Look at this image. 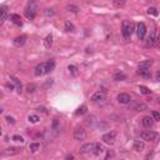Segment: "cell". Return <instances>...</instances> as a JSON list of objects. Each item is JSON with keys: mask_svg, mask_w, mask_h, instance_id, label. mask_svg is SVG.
Here are the masks:
<instances>
[{"mask_svg": "<svg viewBox=\"0 0 160 160\" xmlns=\"http://www.w3.org/2000/svg\"><path fill=\"white\" fill-rule=\"evenodd\" d=\"M55 68V62L54 60H48L45 63H40L39 65H36L34 69V74L36 76H41V75H46L51 73Z\"/></svg>", "mask_w": 160, "mask_h": 160, "instance_id": "obj_1", "label": "cell"}, {"mask_svg": "<svg viewBox=\"0 0 160 160\" xmlns=\"http://www.w3.org/2000/svg\"><path fill=\"white\" fill-rule=\"evenodd\" d=\"M135 30V24L130 20H124L123 21V25H121V33H123V36L125 39H129L131 36V34L134 33Z\"/></svg>", "mask_w": 160, "mask_h": 160, "instance_id": "obj_2", "label": "cell"}, {"mask_svg": "<svg viewBox=\"0 0 160 160\" xmlns=\"http://www.w3.org/2000/svg\"><path fill=\"white\" fill-rule=\"evenodd\" d=\"M142 139L145 140V142H158L160 139V134L155 133V131L147 130V131H143L142 133Z\"/></svg>", "mask_w": 160, "mask_h": 160, "instance_id": "obj_3", "label": "cell"}, {"mask_svg": "<svg viewBox=\"0 0 160 160\" xmlns=\"http://www.w3.org/2000/svg\"><path fill=\"white\" fill-rule=\"evenodd\" d=\"M24 14H25L26 19H29V20L35 19V16H36V4L35 3H30L29 5L26 6Z\"/></svg>", "mask_w": 160, "mask_h": 160, "instance_id": "obj_4", "label": "cell"}, {"mask_svg": "<svg viewBox=\"0 0 160 160\" xmlns=\"http://www.w3.org/2000/svg\"><path fill=\"white\" fill-rule=\"evenodd\" d=\"M115 138H116V131H110V133H106L103 135V142L105 144L113 145L115 143Z\"/></svg>", "mask_w": 160, "mask_h": 160, "instance_id": "obj_5", "label": "cell"}, {"mask_svg": "<svg viewBox=\"0 0 160 160\" xmlns=\"http://www.w3.org/2000/svg\"><path fill=\"white\" fill-rule=\"evenodd\" d=\"M96 147V143H88V144H84L81 148H80V153L81 154H94V150H95Z\"/></svg>", "mask_w": 160, "mask_h": 160, "instance_id": "obj_6", "label": "cell"}, {"mask_svg": "<svg viewBox=\"0 0 160 160\" xmlns=\"http://www.w3.org/2000/svg\"><path fill=\"white\" fill-rule=\"evenodd\" d=\"M73 136H74L75 140H85L86 139V131L83 128H76L74 130Z\"/></svg>", "mask_w": 160, "mask_h": 160, "instance_id": "obj_7", "label": "cell"}, {"mask_svg": "<svg viewBox=\"0 0 160 160\" xmlns=\"http://www.w3.org/2000/svg\"><path fill=\"white\" fill-rule=\"evenodd\" d=\"M136 34H138L139 39H144L145 35H147V26H145L144 23H139L136 25Z\"/></svg>", "mask_w": 160, "mask_h": 160, "instance_id": "obj_8", "label": "cell"}, {"mask_svg": "<svg viewBox=\"0 0 160 160\" xmlns=\"http://www.w3.org/2000/svg\"><path fill=\"white\" fill-rule=\"evenodd\" d=\"M116 99H118V101H119L120 104H129V103L131 101L130 95L129 94H126V93H120Z\"/></svg>", "mask_w": 160, "mask_h": 160, "instance_id": "obj_9", "label": "cell"}, {"mask_svg": "<svg viewBox=\"0 0 160 160\" xmlns=\"http://www.w3.org/2000/svg\"><path fill=\"white\" fill-rule=\"evenodd\" d=\"M105 91H96V93H94L93 95H91V100L94 103H98V101H103V100H105Z\"/></svg>", "mask_w": 160, "mask_h": 160, "instance_id": "obj_10", "label": "cell"}, {"mask_svg": "<svg viewBox=\"0 0 160 160\" xmlns=\"http://www.w3.org/2000/svg\"><path fill=\"white\" fill-rule=\"evenodd\" d=\"M13 43H14V45H15V46H18V48H19V46H23V45L26 43V36H25V35L16 36L15 39L13 40Z\"/></svg>", "mask_w": 160, "mask_h": 160, "instance_id": "obj_11", "label": "cell"}, {"mask_svg": "<svg viewBox=\"0 0 160 160\" xmlns=\"http://www.w3.org/2000/svg\"><path fill=\"white\" fill-rule=\"evenodd\" d=\"M138 73L140 76H143L145 79H149L150 76H152V73H150V69L149 68H139Z\"/></svg>", "mask_w": 160, "mask_h": 160, "instance_id": "obj_12", "label": "cell"}, {"mask_svg": "<svg viewBox=\"0 0 160 160\" xmlns=\"http://www.w3.org/2000/svg\"><path fill=\"white\" fill-rule=\"evenodd\" d=\"M10 80H11V83L14 84V85H15L18 93H21L23 91V84H21L20 80H19L18 78H15V76H10Z\"/></svg>", "mask_w": 160, "mask_h": 160, "instance_id": "obj_13", "label": "cell"}, {"mask_svg": "<svg viewBox=\"0 0 160 160\" xmlns=\"http://www.w3.org/2000/svg\"><path fill=\"white\" fill-rule=\"evenodd\" d=\"M20 153V148H15V147H11V148H8L3 152V155H15Z\"/></svg>", "mask_w": 160, "mask_h": 160, "instance_id": "obj_14", "label": "cell"}, {"mask_svg": "<svg viewBox=\"0 0 160 160\" xmlns=\"http://www.w3.org/2000/svg\"><path fill=\"white\" fill-rule=\"evenodd\" d=\"M0 13H1V18H0V25H3L5 20L8 19V9L6 6H1L0 8Z\"/></svg>", "mask_w": 160, "mask_h": 160, "instance_id": "obj_15", "label": "cell"}, {"mask_svg": "<svg viewBox=\"0 0 160 160\" xmlns=\"http://www.w3.org/2000/svg\"><path fill=\"white\" fill-rule=\"evenodd\" d=\"M10 20H11L15 25H18V26H23L21 18H20V15H18V14H11V15H10Z\"/></svg>", "mask_w": 160, "mask_h": 160, "instance_id": "obj_16", "label": "cell"}, {"mask_svg": "<svg viewBox=\"0 0 160 160\" xmlns=\"http://www.w3.org/2000/svg\"><path fill=\"white\" fill-rule=\"evenodd\" d=\"M142 123H143V125L145 126V128H150V126H153V124H154V119L153 118H150V116H144Z\"/></svg>", "mask_w": 160, "mask_h": 160, "instance_id": "obj_17", "label": "cell"}, {"mask_svg": "<svg viewBox=\"0 0 160 160\" xmlns=\"http://www.w3.org/2000/svg\"><path fill=\"white\" fill-rule=\"evenodd\" d=\"M134 150L135 152H138V153L144 150V143L142 142V140H135L134 142Z\"/></svg>", "mask_w": 160, "mask_h": 160, "instance_id": "obj_18", "label": "cell"}, {"mask_svg": "<svg viewBox=\"0 0 160 160\" xmlns=\"http://www.w3.org/2000/svg\"><path fill=\"white\" fill-rule=\"evenodd\" d=\"M44 46H45L46 49H50L51 46H53V35H51V34L48 35L44 39Z\"/></svg>", "mask_w": 160, "mask_h": 160, "instance_id": "obj_19", "label": "cell"}, {"mask_svg": "<svg viewBox=\"0 0 160 160\" xmlns=\"http://www.w3.org/2000/svg\"><path fill=\"white\" fill-rule=\"evenodd\" d=\"M126 76H125V74L124 73H121V72H118L114 74V80L115 81H121V80H125Z\"/></svg>", "mask_w": 160, "mask_h": 160, "instance_id": "obj_20", "label": "cell"}, {"mask_svg": "<svg viewBox=\"0 0 160 160\" xmlns=\"http://www.w3.org/2000/svg\"><path fill=\"white\" fill-rule=\"evenodd\" d=\"M40 149V143H30L29 145V150L31 153H36Z\"/></svg>", "mask_w": 160, "mask_h": 160, "instance_id": "obj_21", "label": "cell"}, {"mask_svg": "<svg viewBox=\"0 0 160 160\" xmlns=\"http://www.w3.org/2000/svg\"><path fill=\"white\" fill-rule=\"evenodd\" d=\"M105 152V149H104V147H103L101 144H98L96 143V147H95V150H94V154L95 155H100V154H103Z\"/></svg>", "mask_w": 160, "mask_h": 160, "instance_id": "obj_22", "label": "cell"}, {"mask_svg": "<svg viewBox=\"0 0 160 160\" xmlns=\"http://www.w3.org/2000/svg\"><path fill=\"white\" fill-rule=\"evenodd\" d=\"M68 69H69V72H70V74H72L73 76H78V75H79V70H78V68L75 67V65H69Z\"/></svg>", "mask_w": 160, "mask_h": 160, "instance_id": "obj_23", "label": "cell"}, {"mask_svg": "<svg viewBox=\"0 0 160 160\" xmlns=\"http://www.w3.org/2000/svg\"><path fill=\"white\" fill-rule=\"evenodd\" d=\"M155 40H156V39H155V31L153 30V31H152V34H150L149 38H148V41H147V43H148V45L153 46V45L155 44Z\"/></svg>", "mask_w": 160, "mask_h": 160, "instance_id": "obj_24", "label": "cell"}, {"mask_svg": "<svg viewBox=\"0 0 160 160\" xmlns=\"http://www.w3.org/2000/svg\"><path fill=\"white\" fill-rule=\"evenodd\" d=\"M86 110H88L86 105H81V106L78 108V110L75 111V114H76V115H83V114H85V113H86Z\"/></svg>", "mask_w": 160, "mask_h": 160, "instance_id": "obj_25", "label": "cell"}, {"mask_svg": "<svg viewBox=\"0 0 160 160\" xmlns=\"http://www.w3.org/2000/svg\"><path fill=\"white\" fill-rule=\"evenodd\" d=\"M152 65H153V60L152 59H148V60H145V62H143L142 64H140L139 68H149L150 69Z\"/></svg>", "mask_w": 160, "mask_h": 160, "instance_id": "obj_26", "label": "cell"}, {"mask_svg": "<svg viewBox=\"0 0 160 160\" xmlns=\"http://www.w3.org/2000/svg\"><path fill=\"white\" fill-rule=\"evenodd\" d=\"M139 90H140V93H142V94H144V95H149V94H152V90H150L149 88L144 86V85H140Z\"/></svg>", "mask_w": 160, "mask_h": 160, "instance_id": "obj_27", "label": "cell"}, {"mask_svg": "<svg viewBox=\"0 0 160 160\" xmlns=\"http://www.w3.org/2000/svg\"><path fill=\"white\" fill-rule=\"evenodd\" d=\"M134 110L144 111V110H147V105L143 104V103H140V104H135V105H134Z\"/></svg>", "mask_w": 160, "mask_h": 160, "instance_id": "obj_28", "label": "cell"}, {"mask_svg": "<svg viewBox=\"0 0 160 160\" xmlns=\"http://www.w3.org/2000/svg\"><path fill=\"white\" fill-rule=\"evenodd\" d=\"M28 120H29L31 124H36L38 121L40 120V118L38 116V115H29V118H28Z\"/></svg>", "mask_w": 160, "mask_h": 160, "instance_id": "obj_29", "label": "cell"}, {"mask_svg": "<svg viewBox=\"0 0 160 160\" xmlns=\"http://www.w3.org/2000/svg\"><path fill=\"white\" fill-rule=\"evenodd\" d=\"M64 28L67 31H74V25H73V23H70V21H65Z\"/></svg>", "mask_w": 160, "mask_h": 160, "instance_id": "obj_30", "label": "cell"}, {"mask_svg": "<svg viewBox=\"0 0 160 160\" xmlns=\"http://www.w3.org/2000/svg\"><path fill=\"white\" fill-rule=\"evenodd\" d=\"M68 10L69 11H72V13H74V14H78L79 13V10H80V9L76 6V5H73V4H72V5H68Z\"/></svg>", "mask_w": 160, "mask_h": 160, "instance_id": "obj_31", "label": "cell"}, {"mask_svg": "<svg viewBox=\"0 0 160 160\" xmlns=\"http://www.w3.org/2000/svg\"><path fill=\"white\" fill-rule=\"evenodd\" d=\"M148 14H149V15H154V16H158L159 15V11L156 10V8H149L148 9Z\"/></svg>", "mask_w": 160, "mask_h": 160, "instance_id": "obj_32", "label": "cell"}, {"mask_svg": "<svg viewBox=\"0 0 160 160\" xmlns=\"http://www.w3.org/2000/svg\"><path fill=\"white\" fill-rule=\"evenodd\" d=\"M36 90V85L35 84H29V85H26V91L31 94V93H34Z\"/></svg>", "mask_w": 160, "mask_h": 160, "instance_id": "obj_33", "label": "cell"}, {"mask_svg": "<svg viewBox=\"0 0 160 160\" xmlns=\"http://www.w3.org/2000/svg\"><path fill=\"white\" fill-rule=\"evenodd\" d=\"M13 142H18V143H24V138L21 135H14L11 138Z\"/></svg>", "mask_w": 160, "mask_h": 160, "instance_id": "obj_34", "label": "cell"}, {"mask_svg": "<svg viewBox=\"0 0 160 160\" xmlns=\"http://www.w3.org/2000/svg\"><path fill=\"white\" fill-rule=\"evenodd\" d=\"M114 5L116 8H123L125 5V1L124 0H114Z\"/></svg>", "mask_w": 160, "mask_h": 160, "instance_id": "obj_35", "label": "cell"}, {"mask_svg": "<svg viewBox=\"0 0 160 160\" xmlns=\"http://www.w3.org/2000/svg\"><path fill=\"white\" fill-rule=\"evenodd\" d=\"M5 120H6V123H8V124H11V125L15 124V119H14L13 116H10V115L5 116Z\"/></svg>", "mask_w": 160, "mask_h": 160, "instance_id": "obj_36", "label": "cell"}, {"mask_svg": "<svg viewBox=\"0 0 160 160\" xmlns=\"http://www.w3.org/2000/svg\"><path fill=\"white\" fill-rule=\"evenodd\" d=\"M45 15L46 16H53L54 14H55V11H54V9H45Z\"/></svg>", "mask_w": 160, "mask_h": 160, "instance_id": "obj_37", "label": "cell"}, {"mask_svg": "<svg viewBox=\"0 0 160 160\" xmlns=\"http://www.w3.org/2000/svg\"><path fill=\"white\" fill-rule=\"evenodd\" d=\"M113 156H114V152H113V150H108V154H106V156H105L104 160H109V159H111Z\"/></svg>", "mask_w": 160, "mask_h": 160, "instance_id": "obj_38", "label": "cell"}, {"mask_svg": "<svg viewBox=\"0 0 160 160\" xmlns=\"http://www.w3.org/2000/svg\"><path fill=\"white\" fill-rule=\"evenodd\" d=\"M153 119H154V120H160V113L153 111Z\"/></svg>", "mask_w": 160, "mask_h": 160, "instance_id": "obj_39", "label": "cell"}, {"mask_svg": "<svg viewBox=\"0 0 160 160\" xmlns=\"http://www.w3.org/2000/svg\"><path fill=\"white\" fill-rule=\"evenodd\" d=\"M59 119H54V121H53V128L55 129V130H58V128H59Z\"/></svg>", "mask_w": 160, "mask_h": 160, "instance_id": "obj_40", "label": "cell"}, {"mask_svg": "<svg viewBox=\"0 0 160 160\" xmlns=\"http://www.w3.org/2000/svg\"><path fill=\"white\" fill-rule=\"evenodd\" d=\"M14 86H15V85H14V84L13 83H6V88L9 89V90H14Z\"/></svg>", "mask_w": 160, "mask_h": 160, "instance_id": "obj_41", "label": "cell"}, {"mask_svg": "<svg viewBox=\"0 0 160 160\" xmlns=\"http://www.w3.org/2000/svg\"><path fill=\"white\" fill-rule=\"evenodd\" d=\"M65 160H74V155H72V154L68 155V156L65 158Z\"/></svg>", "mask_w": 160, "mask_h": 160, "instance_id": "obj_42", "label": "cell"}, {"mask_svg": "<svg viewBox=\"0 0 160 160\" xmlns=\"http://www.w3.org/2000/svg\"><path fill=\"white\" fill-rule=\"evenodd\" d=\"M38 110H39V111H43V113H46V109H45V108H44V106H41V108H39V109H38Z\"/></svg>", "mask_w": 160, "mask_h": 160, "instance_id": "obj_43", "label": "cell"}, {"mask_svg": "<svg viewBox=\"0 0 160 160\" xmlns=\"http://www.w3.org/2000/svg\"><path fill=\"white\" fill-rule=\"evenodd\" d=\"M156 41H158V44H160V34H159L158 38H156Z\"/></svg>", "mask_w": 160, "mask_h": 160, "instance_id": "obj_44", "label": "cell"}, {"mask_svg": "<svg viewBox=\"0 0 160 160\" xmlns=\"http://www.w3.org/2000/svg\"><path fill=\"white\" fill-rule=\"evenodd\" d=\"M158 80H160V73H158Z\"/></svg>", "mask_w": 160, "mask_h": 160, "instance_id": "obj_45", "label": "cell"}, {"mask_svg": "<svg viewBox=\"0 0 160 160\" xmlns=\"http://www.w3.org/2000/svg\"><path fill=\"white\" fill-rule=\"evenodd\" d=\"M159 104H160V99H159Z\"/></svg>", "mask_w": 160, "mask_h": 160, "instance_id": "obj_46", "label": "cell"}, {"mask_svg": "<svg viewBox=\"0 0 160 160\" xmlns=\"http://www.w3.org/2000/svg\"><path fill=\"white\" fill-rule=\"evenodd\" d=\"M121 160H123V159H121Z\"/></svg>", "mask_w": 160, "mask_h": 160, "instance_id": "obj_47", "label": "cell"}]
</instances>
